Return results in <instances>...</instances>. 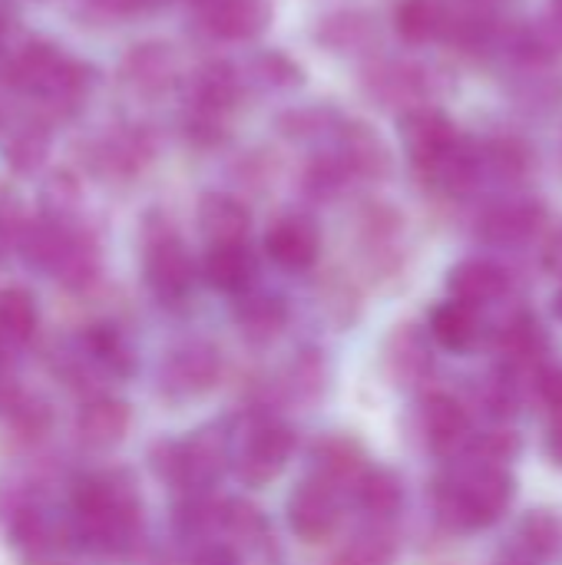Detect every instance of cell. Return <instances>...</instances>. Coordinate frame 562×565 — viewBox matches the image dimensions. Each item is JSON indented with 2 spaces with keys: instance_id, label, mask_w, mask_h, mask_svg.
Masks as SVG:
<instances>
[{
  "instance_id": "1",
  "label": "cell",
  "mask_w": 562,
  "mask_h": 565,
  "mask_svg": "<svg viewBox=\"0 0 562 565\" xmlns=\"http://www.w3.org/2000/svg\"><path fill=\"white\" fill-rule=\"evenodd\" d=\"M70 523L76 546L126 553L142 536V500L126 473H89L73 483Z\"/></svg>"
},
{
  "instance_id": "2",
  "label": "cell",
  "mask_w": 562,
  "mask_h": 565,
  "mask_svg": "<svg viewBox=\"0 0 562 565\" xmlns=\"http://www.w3.org/2000/svg\"><path fill=\"white\" fill-rule=\"evenodd\" d=\"M517 480L507 467L467 460L460 473L441 480L434 490V510L444 530L474 533L494 526L513 503Z\"/></svg>"
},
{
  "instance_id": "3",
  "label": "cell",
  "mask_w": 562,
  "mask_h": 565,
  "mask_svg": "<svg viewBox=\"0 0 562 565\" xmlns=\"http://www.w3.org/2000/svg\"><path fill=\"white\" fill-rule=\"evenodd\" d=\"M7 83L33 96L46 113L70 116L79 109L89 89V66L76 56H66L50 40H30L7 63Z\"/></svg>"
},
{
  "instance_id": "4",
  "label": "cell",
  "mask_w": 562,
  "mask_h": 565,
  "mask_svg": "<svg viewBox=\"0 0 562 565\" xmlns=\"http://www.w3.org/2000/svg\"><path fill=\"white\" fill-rule=\"evenodd\" d=\"M225 463H229V447L219 430H199L189 440H162L152 447L156 477L182 490L185 497H195L215 487Z\"/></svg>"
},
{
  "instance_id": "5",
  "label": "cell",
  "mask_w": 562,
  "mask_h": 565,
  "mask_svg": "<svg viewBox=\"0 0 562 565\" xmlns=\"http://www.w3.org/2000/svg\"><path fill=\"white\" fill-rule=\"evenodd\" d=\"M142 278L146 288L162 301V305H179L189 298L195 285V262L179 238V232L166 218L146 222V238H142Z\"/></svg>"
},
{
  "instance_id": "6",
  "label": "cell",
  "mask_w": 562,
  "mask_h": 565,
  "mask_svg": "<svg viewBox=\"0 0 562 565\" xmlns=\"http://www.w3.org/2000/svg\"><path fill=\"white\" fill-rule=\"evenodd\" d=\"M295 454V434L285 427V424H275V420H262V424H252L242 440H238V450L232 457L235 463V477L252 487V490H262L268 483H275L288 460Z\"/></svg>"
},
{
  "instance_id": "7",
  "label": "cell",
  "mask_w": 562,
  "mask_h": 565,
  "mask_svg": "<svg viewBox=\"0 0 562 565\" xmlns=\"http://www.w3.org/2000/svg\"><path fill=\"white\" fill-rule=\"evenodd\" d=\"M222 377V351L212 341L192 338L176 344L159 367V391L169 401H195Z\"/></svg>"
},
{
  "instance_id": "8",
  "label": "cell",
  "mask_w": 562,
  "mask_h": 565,
  "mask_svg": "<svg viewBox=\"0 0 562 565\" xmlns=\"http://www.w3.org/2000/svg\"><path fill=\"white\" fill-rule=\"evenodd\" d=\"M364 93L371 99H378V106H384V109L407 113L414 106H427L424 99L434 93V76L421 63L378 60L364 70Z\"/></svg>"
},
{
  "instance_id": "9",
  "label": "cell",
  "mask_w": 562,
  "mask_h": 565,
  "mask_svg": "<svg viewBox=\"0 0 562 565\" xmlns=\"http://www.w3.org/2000/svg\"><path fill=\"white\" fill-rule=\"evenodd\" d=\"M341 523V493L321 477L305 480L288 497V526L301 543H325Z\"/></svg>"
},
{
  "instance_id": "10",
  "label": "cell",
  "mask_w": 562,
  "mask_h": 565,
  "mask_svg": "<svg viewBox=\"0 0 562 565\" xmlns=\"http://www.w3.org/2000/svg\"><path fill=\"white\" fill-rule=\"evenodd\" d=\"M547 225V205L533 195H510L480 215V238L497 248H520L533 242Z\"/></svg>"
},
{
  "instance_id": "11",
  "label": "cell",
  "mask_w": 562,
  "mask_h": 565,
  "mask_svg": "<svg viewBox=\"0 0 562 565\" xmlns=\"http://www.w3.org/2000/svg\"><path fill=\"white\" fill-rule=\"evenodd\" d=\"M414 169L431 189H437L444 195H467L484 179V146H477L474 139L457 136L437 156H431L424 162H414Z\"/></svg>"
},
{
  "instance_id": "12",
  "label": "cell",
  "mask_w": 562,
  "mask_h": 565,
  "mask_svg": "<svg viewBox=\"0 0 562 565\" xmlns=\"http://www.w3.org/2000/svg\"><path fill=\"white\" fill-rule=\"evenodd\" d=\"M129 424H132V411H129L126 401L109 397V394H89L76 411L73 430H76V440L86 450L106 454V450H116L126 440Z\"/></svg>"
},
{
  "instance_id": "13",
  "label": "cell",
  "mask_w": 562,
  "mask_h": 565,
  "mask_svg": "<svg viewBox=\"0 0 562 565\" xmlns=\"http://www.w3.org/2000/svg\"><path fill=\"white\" fill-rule=\"evenodd\" d=\"M381 361L394 387H417L434 367V351H431L427 334L417 324H397L384 341Z\"/></svg>"
},
{
  "instance_id": "14",
  "label": "cell",
  "mask_w": 562,
  "mask_h": 565,
  "mask_svg": "<svg viewBox=\"0 0 562 565\" xmlns=\"http://www.w3.org/2000/svg\"><path fill=\"white\" fill-rule=\"evenodd\" d=\"M199 20L219 40H255L272 23V0H202Z\"/></svg>"
},
{
  "instance_id": "15",
  "label": "cell",
  "mask_w": 562,
  "mask_h": 565,
  "mask_svg": "<svg viewBox=\"0 0 562 565\" xmlns=\"http://www.w3.org/2000/svg\"><path fill=\"white\" fill-rule=\"evenodd\" d=\"M331 152L338 156V162L348 169L351 179H384L391 169V152L384 146V139L354 119H344V126L338 129Z\"/></svg>"
},
{
  "instance_id": "16",
  "label": "cell",
  "mask_w": 562,
  "mask_h": 565,
  "mask_svg": "<svg viewBox=\"0 0 562 565\" xmlns=\"http://www.w3.org/2000/svg\"><path fill=\"white\" fill-rule=\"evenodd\" d=\"M268 258L285 271H305L318 262L321 235L308 215H282L265 235Z\"/></svg>"
},
{
  "instance_id": "17",
  "label": "cell",
  "mask_w": 562,
  "mask_h": 565,
  "mask_svg": "<svg viewBox=\"0 0 562 565\" xmlns=\"http://www.w3.org/2000/svg\"><path fill=\"white\" fill-rule=\"evenodd\" d=\"M397 136H401L407 156L414 162H424V159L437 156L441 149H447L460 132H457L454 119L444 109H437V106H414V109L397 116Z\"/></svg>"
},
{
  "instance_id": "18",
  "label": "cell",
  "mask_w": 562,
  "mask_h": 565,
  "mask_svg": "<svg viewBox=\"0 0 562 565\" xmlns=\"http://www.w3.org/2000/svg\"><path fill=\"white\" fill-rule=\"evenodd\" d=\"M421 430H424L427 447L437 457H450V454H457L467 444V437H470V417H467V411L460 407L457 397H450V394H431L421 404Z\"/></svg>"
},
{
  "instance_id": "19",
  "label": "cell",
  "mask_w": 562,
  "mask_h": 565,
  "mask_svg": "<svg viewBox=\"0 0 562 565\" xmlns=\"http://www.w3.org/2000/svg\"><path fill=\"white\" fill-rule=\"evenodd\" d=\"M507 288H510L507 271L497 262H487V258H467V262L454 265L450 275H447L450 298L460 301V305H470L477 311L500 301L507 295Z\"/></svg>"
},
{
  "instance_id": "20",
  "label": "cell",
  "mask_w": 562,
  "mask_h": 565,
  "mask_svg": "<svg viewBox=\"0 0 562 565\" xmlns=\"http://www.w3.org/2000/svg\"><path fill=\"white\" fill-rule=\"evenodd\" d=\"M79 351H83V358L96 371H103L109 377L126 381V377L136 374V348L129 344V338L123 334V328L113 324V321L89 324L83 331V338H79Z\"/></svg>"
},
{
  "instance_id": "21",
  "label": "cell",
  "mask_w": 562,
  "mask_h": 565,
  "mask_svg": "<svg viewBox=\"0 0 562 565\" xmlns=\"http://www.w3.org/2000/svg\"><path fill=\"white\" fill-rule=\"evenodd\" d=\"M40 311L26 288H0V361H17L20 351L36 338Z\"/></svg>"
},
{
  "instance_id": "22",
  "label": "cell",
  "mask_w": 562,
  "mask_h": 565,
  "mask_svg": "<svg viewBox=\"0 0 562 565\" xmlns=\"http://www.w3.org/2000/svg\"><path fill=\"white\" fill-rule=\"evenodd\" d=\"M199 228L209 238V245H238L252 228V212L235 195L209 192L199 202Z\"/></svg>"
},
{
  "instance_id": "23",
  "label": "cell",
  "mask_w": 562,
  "mask_h": 565,
  "mask_svg": "<svg viewBox=\"0 0 562 565\" xmlns=\"http://www.w3.org/2000/svg\"><path fill=\"white\" fill-rule=\"evenodd\" d=\"M202 278L222 295H245L255 281V255L245 242L238 245H209L202 258Z\"/></svg>"
},
{
  "instance_id": "24",
  "label": "cell",
  "mask_w": 562,
  "mask_h": 565,
  "mask_svg": "<svg viewBox=\"0 0 562 565\" xmlns=\"http://www.w3.org/2000/svg\"><path fill=\"white\" fill-rule=\"evenodd\" d=\"M235 324L242 331V338L248 344H272L285 324H288V308L278 295H265V291H245L235 301Z\"/></svg>"
},
{
  "instance_id": "25",
  "label": "cell",
  "mask_w": 562,
  "mask_h": 565,
  "mask_svg": "<svg viewBox=\"0 0 562 565\" xmlns=\"http://www.w3.org/2000/svg\"><path fill=\"white\" fill-rule=\"evenodd\" d=\"M123 73H126V83L132 89L156 96L176 83L179 66H176V56L166 43H142V46H132V53L123 63Z\"/></svg>"
},
{
  "instance_id": "26",
  "label": "cell",
  "mask_w": 562,
  "mask_h": 565,
  "mask_svg": "<svg viewBox=\"0 0 562 565\" xmlns=\"http://www.w3.org/2000/svg\"><path fill=\"white\" fill-rule=\"evenodd\" d=\"M315 477H321L325 483H331L338 493L348 487V490H358L361 477L368 473L364 467V454L354 440L348 437H328L325 444L315 447Z\"/></svg>"
},
{
  "instance_id": "27",
  "label": "cell",
  "mask_w": 562,
  "mask_h": 565,
  "mask_svg": "<svg viewBox=\"0 0 562 565\" xmlns=\"http://www.w3.org/2000/svg\"><path fill=\"white\" fill-rule=\"evenodd\" d=\"M431 334L441 348L454 354H467L480 341V315L470 305L444 301L431 311Z\"/></svg>"
},
{
  "instance_id": "28",
  "label": "cell",
  "mask_w": 562,
  "mask_h": 565,
  "mask_svg": "<svg viewBox=\"0 0 562 565\" xmlns=\"http://www.w3.org/2000/svg\"><path fill=\"white\" fill-rule=\"evenodd\" d=\"M497 348H500V354L507 358L510 367H533V364L547 354L550 338H547V328H543L533 315L520 311V315H513V318L500 328Z\"/></svg>"
},
{
  "instance_id": "29",
  "label": "cell",
  "mask_w": 562,
  "mask_h": 565,
  "mask_svg": "<svg viewBox=\"0 0 562 565\" xmlns=\"http://www.w3.org/2000/svg\"><path fill=\"white\" fill-rule=\"evenodd\" d=\"M318 36L335 53H364L378 43V26L361 10H338L321 20Z\"/></svg>"
},
{
  "instance_id": "30",
  "label": "cell",
  "mask_w": 562,
  "mask_h": 565,
  "mask_svg": "<svg viewBox=\"0 0 562 565\" xmlns=\"http://www.w3.org/2000/svg\"><path fill=\"white\" fill-rule=\"evenodd\" d=\"M344 116L331 106H301L278 116V132L291 142H335Z\"/></svg>"
},
{
  "instance_id": "31",
  "label": "cell",
  "mask_w": 562,
  "mask_h": 565,
  "mask_svg": "<svg viewBox=\"0 0 562 565\" xmlns=\"http://www.w3.org/2000/svg\"><path fill=\"white\" fill-rule=\"evenodd\" d=\"M242 83L255 86L262 93H285V89L301 86L305 73H301V66L291 56H285L278 50H265V53L248 60V66L242 70Z\"/></svg>"
},
{
  "instance_id": "32",
  "label": "cell",
  "mask_w": 562,
  "mask_h": 565,
  "mask_svg": "<svg viewBox=\"0 0 562 565\" xmlns=\"http://www.w3.org/2000/svg\"><path fill=\"white\" fill-rule=\"evenodd\" d=\"M354 493H358L361 510L374 520H391L404 507V483L388 467H368Z\"/></svg>"
},
{
  "instance_id": "33",
  "label": "cell",
  "mask_w": 562,
  "mask_h": 565,
  "mask_svg": "<svg viewBox=\"0 0 562 565\" xmlns=\"http://www.w3.org/2000/svg\"><path fill=\"white\" fill-rule=\"evenodd\" d=\"M394 30L407 43H427L450 30L447 13L437 0H401L394 7Z\"/></svg>"
},
{
  "instance_id": "34",
  "label": "cell",
  "mask_w": 562,
  "mask_h": 565,
  "mask_svg": "<svg viewBox=\"0 0 562 565\" xmlns=\"http://www.w3.org/2000/svg\"><path fill=\"white\" fill-rule=\"evenodd\" d=\"M152 159V142L139 129H123L99 146V166L113 175H132Z\"/></svg>"
},
{
  "instance_id": "35",
  "label": "cell",
  "mask_w": 562,
  "mask_h": 565,
  "mask_svg": "<svg viewBox=\"0 0 562 565\" xmlns=\"http://www.w3.org/2000/svg\"><path fill=\"white\" fill-rule=\"evenodd\" d=\"M397 553V540L388 526L374 523V526H364L358 530L344 550L335 556V565H391Z\"/></svg>"
},
{
  "instance_id": "36",
  "label": "cell",
  "mask_w": 562,
  "mask_h": 565,
  "mask_svg": "<svg viewBox=\"0 0 562 565\" xmlns=\"http://www.w3.org/2000/svg\"><path fill=\"white\" fill-rule=\"evenodd\" d=\"M46 152H50V129L43 122H26L20 126L10 139H7V166L20 175H30L36 172L43 162H46Z\"/></svg>"
},
{
  "instance_id": "37",
  "label": "cell",
  "mask_w": 562,
  "mask_h": 565,
  "mask_svg": "<svg viewBox=\"0 0 562 565\" xmlns=\"http://www.w3.org/2000/svg\"><path fill=\"white\" fill-rule=\"evenodd\" d=\"M530 172V149L520 139H490L484 146V175L497 182H520Z\"/></svg>"
},
{
  "instance_id": "38",
  "label": "cell",
  "mask_w": 562,
  "mask_h": 565,
  "mask_svg": "<svg viewBox=\"0 0 562 565\" xmlns=\"http://www.w3.org/2000/svg\"><path fill=\"white\" fill-rule=\"evenodd\" d=\"M520 546L533 559H553L562 546V523L550 510H533L520 520Z\"/></svg>"
},
{
  "instance_id": "39",
  "label": "cell",
  "mask_w": 562,
  "mask_h": 565,
  "mask_svg": "<svg viewBox=\"0 0 562 565\" xmlns=\"http://www.w3.org/2000/svg\"><path fill=\"white\" fill-rule=\"evenodd\" d=\"M219 530L225 536L238 540V543L255 546L265 536V520H262V513L252 503H245V500H225V503H219Z\"/></svg>"
},
{
  "instance_id": "40",
  "label": "cell",
  "mask_w": 562,
  "mask_h": 565,
  "mask_svg": "<svg viewBox=\"0 0 562 565\" xmlns=\"http://www.w3.org/2000/svg\"><path fill=\"white\" fill-rule=\"evenodd\" d=\"M520 434L500 427V430H487L484 437H477L467 450V460H477V463H497V467H507L510 460L520 457Z\"/></svg>"
},
{
  "instance_id": "41",
  "label": "cell",
  "mask_w": 562,
  "mask_h": 565,
  "mask_svg": "<svg viewBox=\"0 0 562 565\" xmlns=\"http://www.w3.org/2000/svg\"><path fill=\"white\" fill-rule=\"evenodd\" d=\"M537 394L553 411H562V367H540L537 371Z\"/></svg>"
},
{
  "instance_id": "42",
  "label": "cell",
  "mask_w": 562,
  "mask_h": 565,
  "mask_svg": "<svg viewBox=\"0 0 562 565\" xmlns=\"http://www.w3.org/2000/svg\"><path fill=\"white\" fill-rule=\"evenodd\" d=\"M86 7L99 17H129L136 13L139 7H146V0H86Z\"/></svg>"
},
{
  "instance_id": "43",
  "label": "cell",
  "mask_w": 562,
  "mask_h": 565,
  "mask_svg": "<svg viewBox=\"0 0 562 565\" xmlns=\"http://www.w3.org/2000/svg\"><path fill=\"white\" fill-rule=\"evenodd\" d=\"M543 268H547L550 275L562 278V222H560V228L547 238V248H543Z\"/></svg>"
},
{
  "instance_id": "44",
  "label": "cell",
  "mask_w": 562,
  "mask_h": 565,
  "mask_svg": "<svg viewBox=\"0 0 562 565\" xmlns=\"http://www.w3.org/2000/svg\"><path fill=\"white\" fill-rule=\"evenodd\" d=\"M195 565H238V559H235V553L229 546H205L195 556Z\"/></svg>"
},
{
  "instance_id": "45",
  "label": "cell",
  "mask_w": 562,
  "mask_h": 565,
  "mask_svg": "<svg viewBox=\"0 0 562 565\" xmlns=\"http://www.w3.org/2000/svg\"><path fill=\"white\" fill-rule=\"evenodd\" d=\"M547 36L553 46H562V0H550V10H547Z\"/></svg>"
},
{
  "instance_id": "46",
  "label": "cell",
  "mask_w": 562,
  "mask_h": 565,
  "mask_svg": "<svg viewBox=\"0 0 562 565\" xmlns=\"http://www.w3.org/2000/svg\"><path fill=\"white\" fill-rule=\"evenodd\" d=\"M547 454L550 460L562 467V411H556L553 424H550V434H547Z\"/></svg>"
},
{
  "instance_id": "47",
  "label": "cell",
  "mask_w": 562,
  "mask_h": 565,
  "mask_svg": "<svg viewBox=\"0 0 562 565\" xmlns=\"http://www.w3.org/2000/svg\"><path fill=\"white\" fill-rule=\"evenodd\" d=\"M494 565H537V563H533V556H530V553H523V550H510V553H503V556H500Z\"/></svg>"
},
{
  "instance_id": "48",
  "label": "cell",
  "mask_w": 562,
  "mask_h": 565,
  "mask_svg": "<svg viewBox=\"0 0 562 565\" xmlns=\"http://www.w3.org/2000/svg\"><path fill=\"white\" fill-rule=\"evenodd\" d=\"M30 565H66V563H60L56 556H33V559H30Z\"/></svg>"
},
{
  "instance_id": "49",
  "label": "cell",
  "mask_w": 562,
  "mask_h": 565,
  "mask_svg": "<svg viewBox=\"0 0 562 565\" xmlns=\"http://www.w3.org/2000/svg\"><path fill=\"white\" fill-rule=\"evenodd\" d=\"M553 311H556V318L562 321V288L556 291V298H553Z\"/></svg>"
},
{
  "instance_id": "50",
  "label": "cell",
  "mask_w": 562,
  "mask_h": 565,
  "mask_svg": "<svg viewBox=\"0 0 562 565\" xmlns=\"http://www.w3.org/2000/svg\"><path fill=\"white\" fill-rule=\"evenodd\" d=\"M0 245H3V242H0Z\"/></svg>"
}]
</instances>
